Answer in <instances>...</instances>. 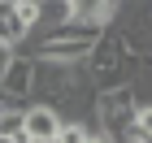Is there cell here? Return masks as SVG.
Wrapping results in <instances>:
<instances>
[{"label":"cell","mask_w":152,"mask_h":143,"mask_svg":"<svg viewBox=\"0 0 152 143\" xmlns=\"http://www.w3.org/2000/svg\"><path fill=\"white\" fill-rule=\"evenodd\" d=\"M100 39L96 26H83V22H61V26H48V39L31 52V57H44V61H65V65H78L91 44Z\"/></svg>","instance_id":"6da1fadb"},{"label":"cell","mask_w":152,"mask_h":143,"mask_svg":"<svg viewBox=\"0 0 152 143\" xmlns=\"http://www.w3.org/2000/svg\"><path fill=\"white\" fill-rule=\"evenodd\" d=\"M61 113L52 104H35V100H26V108H22V134L31 143H52L61 134Z\"/></svg>","instance_id":"7a4b0ae2"},{"label":"cell","mask_w":152,"mask_h":143,"mask_svg":"<svg viewBox=\"0 0 152 143\" xmlns=\"http://www.w3.org/2000/svg\"><path fill=\"white\" fill-rule=\"evenodd\" d=\"M0 95H9V100H31V57L26 52H13L9 65L0 70Z\"/></svg>","instance_id":"3957f363"},{"label":"cell","mask_w":152,"mask_h":143,"mask_svg":"<svg viewBox=\"0 0 152 143\" xmlns=\"http://www.w3.org/2000/svg\"><path fill=\"white\" fill-rule=\"evenodd\" d=\"M13 4H18V0H13ZM13 4H4V0H0V44H9L13 52H18V48H22V39H31V30L22 26V17H18V9H13Z\"/></svg>","instance_id":"277c9868"},{"label":"cell","mask_w":152,"mask_h":143,"mask_svg":"<svg viewBox=\"0 0 152 143\" xmlns=\"http://www.w3.org/2000/svg\"><path fill=\"white\" fill-rule=\"evenodd\" d=\"M13 9H18V17H22L26 30H35V26H39V4H35V0H18Z\"/></svg>","instance_id":"5b68a950"},{"label":"cell","mask_w":152,"mask_h":143,"mask_svg":"<svg viewBox=\"0 0 152 143\" xmlns=\"http://www.w3.org/2000/svg\"><path fill=\"white\" fill-rule=\"evenodd\" d=\"M9 57H13V48H9V44H0V70L9 65Z\"/></svg>","instance_id":"8992f818"},{"label":"cell","mask_w":152,"mask_h":143,"mask_svg":"<svg viewBox=\"0 0 152 143\" xmlns=\"http://www.w3.org/2000/svg\"><path fill=\"white\" fill-rule=\"evenodd\" d=\"M87 143H109V139H104L100 130H91V134H87Z\"/></svg>","instance_id":"52a82bcc"},{"label":"cell","mask_w":152,"mask_h":143,"mask_svg":"<svg viewBox=\"0 0 152 143\" xmlns=\"http://www.w3.org/2000/svg\"><path fill=\"white\" fill-rule=\"evenodd\" d=\"M0 143H31L26 134H9V139H0Z\"/></svg>","instance_id":"ba28073f"},{"label":"cell","mask_w":152,"mask_h":143,"mask_svg":"<svg viewBox=\"0 0 152 143\" xmlns=\"http://www.w3.org/2000/svg\"><path fill=\"white\" fill-rule=\"evenodd\" d=\"M4 4H13V0H4Z\"/></svg>","instance_id":"9c48e42d"},{"label":"cell","mask_w":152,"mask_h":143,"mask_svg":"<svg viewBox=\"0 0 152 143\" xmlns=\"http://www.w3.org/2000/svg\"><path fill=\"white\" fill-rule=\"evenodd\" d=\"M52 143H57V139H52Z\"/></svg>","instance_id":"30bf717a"}]
</instances>
